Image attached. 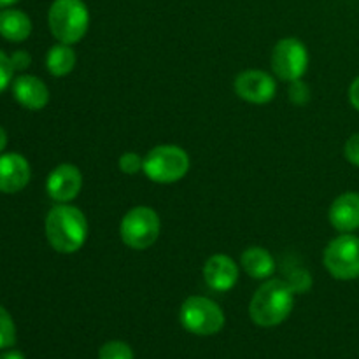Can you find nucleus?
I'll return each instance as SVG.
<instances>
[{"mask_svg":"<svg viewBox=\"0 0 359 359\" xmlns=\"http://www.w3.org/2000/svg\"><path fill=\"white\" fill-rule=\"evenodd\" d=\"M20 2V0H0V9H6V7H11L13 4Z\"/></svg>","mask_w":359,"mask_h":359,"instance_id":"obj_29","label":"nucleus"},{"mask_svg":"<svg viewBox=\"0 0 359 359\" xmlns=\"http://www.w3.org/2000/svg\"><path fill=\"white\" fill-rule=\"evenodd\" d=\"M349 100H351V104H353V107L359 112V76L353 81V84H351Z\"/></svg>","mask_w":359,"mask_h":359,"instance_id":"obj_26","label":"nucleus"},{"mask_svg":"<svg viewBox=\"0 0 359 359\" xmlns=\"http://www.w3.org/2000/svg\"><path fill=\"white\" fill-rule=\"evenodd\" d=\"M276 91V79L263 70H244L235 79V93L251 104H269Z\"/></svg>","mask_w":359,"mask_h":359,"instance_id":"obj_9","label":"nucleus"},{"mask_svg":"<svg viewBox=\"0 0 359 359\" xmlns=\"http://www.w3.org/2000/svg\"><path fill=\"white\" fill-rule=\"evenodd\" d=\"M286 283L290 284V287L293 290L294 294H304V293H309V291H311L312 277L305 269L293 266V269L287 272Z\"/></svg>","mask_w":359,"mask_h":359,"instance_id":"obj_19","label":"nucleus"},{"mask_svg":"<svg viewBox=\"0 0 359 359\" xmlns=\"http://www.w3.org/2000/svg\"><path fill=\"white\" fill-rule=\"evenodd\" d=\"M294 307V293L286 280H266L252 297L249 316L263 328H273L286 321Z\"/></svg>","mask_w":359,"mask_h":359,"instance_id":"obj_2","label":"nucleus"},{"mask_svg":"<svg viewBox=\"0 0 359 359\" xmlns=\"http://www.w3.org/2000/svg\"><path fill=\"white\" fill-rule=\"evenodd\" d=\"M32 34V20L27 13L14 7L0 11V37L9 42H23Z\"/></svg>","mask_w":359,"mask_h":359,"instance_id":"obj_15","label":"nucleus"},{"mask_svg":"<svg viewBox=\"0 0 359 359\" xmlns=\"http://www.w3.org/2000/svg\"><path fill=\"white\" fill-rule=\"evenodd\" d=\"M0 359H25V356L20 351H6L4 354H0Z\"/></svg>","mask_w":359,"mask_h":359,"instance_id":"obj_27","label":"nucleus"},{"mask_svg":"<svg viewBox=\"0 0 359 359\" xmlns=\"http://www.w3.org/2000/svg\"><path fill=\"white\" fill-rule=\"evenodd\" d=\"M309 98H311V90H309L307 84L302 79L293 81L290 86V100L297 105L307 104Z\"/></svg>","mask_w":359,"mask_h":359,"instance_id":"obj_23","label":"nucleus"},{"mask_svg":"<svg viewBox=\"0 0 359 359\" xmlns=\"http://www.w3.org/2000/svg\"><path fill=\"white\" fill-rule=\"evenodd\" d=\"M344 154H346L347 161L353 163L354 167L359 168V133H354L347 139L346 147H344Z\"/></svg>","mask_w":359,"mask_h":359,"instance_id":"obj_24","label":"nucleus"},{"mask_svg":"<svg viewBox=\"0 0 359 359\" xmlns=\"http://www.w3.org/2000/svg\"><path fill=\"white\" fill-rule=\"evenodd\" d=\"M49 30L63 44H76L86 35L90 13L83 0H55L48 13Z\"/></svg>","mask_w":359,"mask_h":359,"instance_id":"obj_3","label":"nucleus"},{"mask_svg":"<svg viewBox=\"0 0 359 359\" xmlns=\"http://www.w3.org/2000/svg\"><path fill=\"white\" fill-rule=\"evenodd\" d=\"M330 223L342 233L359 228V193L349 191L340 195L330 207Z\"/></svg>","mask_w":359,"mask_h":359,"instance_id":"obj_14","label":"nucleus"},{"mask_svg":"<svg viewBox=\"0 0 359 359\" xmlns=\"http://www.w3.org/2000/svg\"><path fill=\"white\" fill-rule=\"evenodd\" d=\"M119 170L126 175H135L137 172L142 170L144 167V158H140L137 153H125L121 154L118 161Z\"/></svg>","mask_w":359,"mask_h":359,"instance_id":"obj_21","label":"nucleus"},{"mask_svg":"<svg viewBox=\"0 0 359 359\" xmlns=\"http://www.w3.org/2000/svg\"><path fill=\"white\" fill-rule=\"evenodd\" d=\"M325 266L335 279L354 280L359 277V237L344 233L325 249Z\"/></svg>","mask_w":359,"mask_h":359,"instance_id":"obj_7","label":"nucleus"},{"mask_svg":"<svg viewBox=\"0 0 359 359\" xmlns=\"http://www.w3.org/2000/svg\"><path fill=\"white\" fill-rule=\"evenodd\" d=\"M203 279L210 290L226 293V291L233 290L238 280L237 263L226 255L210 256L203 266Z\"/></svg>","mask_w":359,"mask_h":359,"instance_id":"obj_12","label":"nucleus"},{"mask_svg":"<svg viewBox=\"0 0 359 359\" xmlns=\"http://www.w3.org/2000/svg\"><path fill=\"white\" fill-rule=\"evenodd\" d=\"M242 266H244L245 273L251 276L252 279H269V277L273 276L277 265L273 256L270 255L266 249L258 248V245H252V248H248L244 252H242L241 258Z\"/></svg>","mask_w":359,"mask_h":359,"instance_id":"obj_16","label":"nucleus"},{"mask_svg":"<svg viewBox=\"0 0 359 359\" xmlns=\"http://www.w3.org/2000/svg\"><path fill=\"white\" fill-rule=\"evenodd\" d=\"M46 67H48L49 74L55 77H63L70 74L76 67V53L70 48L69 44H60L53 46L46 56Z\"/></svg>","mask_w":359,"mask_h":359,"instance_id":"obj_17","label":"nucleus"},{"mask_svg":"<svg viewBox=\"0 0 359 359\" xmlns=\"http://www.w3.org/2000/svg\"><path fill=\"white\" fill-rule=\"evenodd\" d=\"M7 147V132L2 125H0V154L4 153V149Z\"/></svg>","mask_w":359,"mask_h":359,"instance_id":"obj_28","label":"nucleus"},{"mask_svg":"<svg viewBox=\"0 0 359 359\" xmlns=\"http://www.w3.org/2000/svg\"><path fill=\"white\" fill-rule=\"evenodd\" d=\"M46 237L56 252L74 255L88 238L86 216L77 207L58 203L46 216Z\"/></svg>","mask_w":359,"mask_h":359,"instance_id":"obj_1","label":"nucleus"},{"mask_svg":"<svg viewBox=\"0 0 359 359\" xmlns=\"http://www.w3.org/2000/svg\"><path fill=\"white\" fill-rule=\"evenodd\" d=\"M181 323L189 333L200 337L216 335L224 326V312L205 297H189L181 307Z\"/></svg>","mask_w":359,"mask_h":359,"instance_id":"obj_6","label":"nucleus"},{"mask_svg":"<svg viewBox=\"0 0 359 359\" xmlns=\"http://www.w3.org/2000/svg\"><path fill=\"white\" fill-rule=\"evenodd\" d=\"M32 177V168L27 158L20 153L0 154V193L14 195L27 188Z\"/></svg>","mask_w":359,"mask_h":359,"instance_id":"obj_11","label":"nucleus"},{"mask_svg":"<svg viewBox=\"0 0 359 359\" xmlns=\"http://www.w3.org/2000/svg\"><path fill=\"white\" fill-rule=\"evenodd\" d=\"M14 72H16V70H14L13 63H11V56H7L6 53L0 49V93H2L4 90H7L9 84H13Z\"/></svg>","mask_w":359,"mask_h":359,"instance_id":"obj_22","label":"nucleus"},{"mask_svg":"<svg viewBox=\"0 0 359 359\" xmlns=\"http://www.w3.org/2000/svg\"><path fill=\"white\" fill-rule=\"evenodd\" d=\"M11 63H13L14 70H27L28 67H30L32 63V56L28 51H23V49H20V51H14L13 55H11Z\"/></svg>","mask_w":359,"mask_h":359,"instance_id":"obj_25","label":"nucleus"},{"mask_svg":"<svg viewBox=\"0 0 359 359\" xmlns=\"http://www.w3.org/2000/svg\"><path fill=\"white\" fill-rule=\"evenodd\" d=\"M83 188V174L72 163H62L53 168L46 181V191L49 198L58 203H69L79 195Z\"/></svg>","mask_w":359,"mask_h":359,"instance_id":"obj_10","label":"nucleus"},{"mask_svg":"<svg viewBox=\"0 0 359 359\" xmlns=\"http://www.w3.org/2000/svg\"><path fill=\"white\" fill-rule=\"evenodd\" d=\"M142 170L149 181L158 184H172L188 174L189 156L179 146H156L144 158Z\"/></svg>","mask_w":359,"mask_h":359,"instance_id":"obj_4","label":"nucleus"},{"mask_svg":"<svg viewBox=\"0 0 359 359\" xmlns=\"http://www.w3.org/2000/svg\"><path fill=\"white\" fill-rule=\"evenodd\" d=\"M16 344V325L9 312L0 305V351H6Z\"/></svg>","mask_w":359,"mask_h":359,"instance_id":"obj_18","label":"nucleus"},{"mask_svg":"<svg viewBox=\"0 0 359 359\" xmlns=\"http://www.w3.org/2000/svg\"><path fill=\"white\" fill-rule=\"evenodd\" d=\"M309 67V51L302 41L286 37L279 41L272 53V69L279 79L293 83L304 77Z\"/></svg>","mask_w":359,"mask_h":359,"instance_id":"obj_8","label":"nucleus"},{"mask_svg":"<svg viewBox=\"0 0 359 359\" xmlns=\"http://www.w3.org/2000/svg\"><path fill=\"white\" fill-rule=\"evenodd\" d=\"M98 359H133V351L121 340H111L102 346Z\"/></svg>","mask_w":359,"mask_h":359,"instance_id":"obj_20","label":"nucleus"},{"mask_svg":"<svg viewBox=\"0 0 359 359\" xmlns=\"http://www.w3.org/2000/svg\"><path fill=\"white\" fill-rule=\"evenodd\" d=\"M13 97L28 111H41L49 102V90L37 76L21 74L13 81Z\"/></svg>","mask_w":359,"mask_h":359,"instance_id":"obj_13","label":"nucleus"},{"mask_svg":"<svg viewBox=\"0 0 359 359\" xmlns=\"http://www.w3.org/2000/svg\"><path fill=\"white\" fill-rule=\"evenodd\" d=\"M161 223L158 214L149 207H133L125 214L119 224V235L121 241L128 248L144 251L151 248L160 237Z\"/></svg>","mask_w":359,"mask_h":359,"instance_id":"obj_5","label":"nucleus"}]
</instances>
